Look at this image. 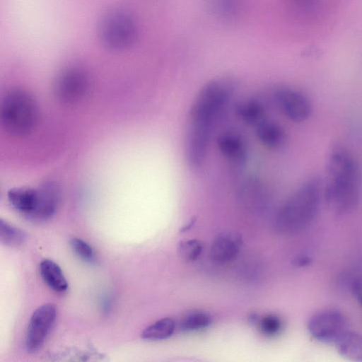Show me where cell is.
<instances>
[{
  "label": "cell",
  "mask_w": 362,
  "mask_h": 362,
  "mask_svg": "<svg viewBox=\"0 0 362 362\" xmlns=\"http://www.w3.org/2000/svg\"><path fill=\"white\" fill-rule=\"evenodd\" d=\"M233 90L230 81L215 79L206 83L197 95L189 112L186 133L185 156L190 167L198 168L204 163L214 125Z\"/></svg>",
  "instance_id": "6da1fadb"
},
{
  "label": "cell",
  "mask_w": 362,
  "mask_h": 362,
  "mask_svg": "<svg viewBox=\"0 0 362 362\" xmlns=\"http://www.w3.org/2000/svg\"><path fill=\"white\" fill-rule=\"evenodd\" d=\"M327 182L324 191L329 207L338 214H346L358 204L361 171L354 156L345 147L334 146L327 161Z\"/></svg>",
  "instance_id": "7a4b0ae2"
},
{
  "label": "cell",
  "mask_w": 362,
  "mask_h": 362,
  "mask_svg": "<svg viewBox=\"0 0 362 362\" xmlns=\"http://www.w3.org/2000/svg\"><path fill=\"white\" fill-rule=\"evenodd\" d=\"M322 187L317 177L304 181L279 209L274 220L276 229L281 233L292 235L308 227L319 211Z\"/></svg>",
  "instance_id": "3957f363"
},
{
  "label": "cell",
  "mask_w": 362,
  "mask_h": 362,
  "mask_svg": "<svg viewBox=\"0 0 362 362\" xmlns=\"http://www.w3.org/2000/svg\"><path fill=\"white\" fill-rule=\"evenodd\" d=\"M37 119V105L31 95L21 89H13L5 94L1 105V122L8 134L13 136L28 135Z\"/></svg>",
  "instance_id": "277c9868"
},
{
  "label": "cell",
  "mask_w": 362,
  "mask_h": 362,
  "mask_svg": "<svg viewBox=\"0 0 362 362\" xmlns=\"http://www.w3.org/2000/svg\"><path fill=\"white\" fill-rule=\"evenodd\" d=\"M98 33L104 46L112 50L121 51L134 44L138 36V27L129 11L115 8L101 17Z\"/></svg>",
  "instance_id": "5b68a950"
},
{
  "label": "cell",
  "mask_w": 362,
  "mask_h": 362,
  "mask_svg": "<svg viewBox=\"0 0 362 362\" xmlns=\"http://www.w3.org/2000/svg\"><path fill=\"white\" fill-rule=\"evenodd\" d=\"M310 335L318 342L334 344L349 329L345 315L338 310L325 309L312 315L308 321Z\"/></svg>",
  "instance_id": "8992f818"
},
{
  "label": "cell",
  "mask_w": 362,
  "mask_h": 362,
  "mask_svg": "<svg viewBox=\"0 0 362 362\" xmlns=\"http://www.w3.org/2000/svg\"><path fill=\"white\" fill-rule=\"evenodd\" d=\"M89 80L81 68L71 66L57 76L54 90L57 98L65 104L73 105L83 100L88 93Z\"/></svg>",
  "instance_id": "52a82bcc"
},
{
  "label": "cell",
  "mask_w": 362,
  "mask_h": 362,
  "mask_svg": "<svg viewBox=\"0 0 362 362\" xmlns=\"http://www.w3.org/2000/svg\"><path fill=\"white\" fill-rule=\"evenodd\" d=\"M57 317V308L52 303L38 307L31 315L25 335V348L30 353L43 345Z\"/></svg>",
  "instance_id": "ba28073f"
},
{
  "label": "cell",
  "mask_w": 362,
  "mask_h": 362,
  "mask_svg": "<svg viewBox=\"0 0 362 362\" xmlns=\"http://www.w3.org/2000/svg\"><path fill=\"white\" fill-rule=\"evenodd\" d=\"M276 105L290 120L300 123L307 120L312 112L309 99L299 90L286 86H280L274 92Z\"/></svg>",
  "instance_id": "9c48e42d"
},
{
  "label": "cell",
  "mask_w": 362,
  "mask_h": 362,
  "mask_svg": "<svg viewBox=\"0 0 362 362\" xmlns=\"http://www.w3.org/2000/svg\"><path fill=\"white\" fill-rule=\"evenodd\" d=\"M236 195L240 204L251 212L262 213L269 204L268 190L257 177L242 180L238 185Z\"/></svg>",
  "instance_id": "30bf717a"
},
{
  "label": "cell",
  "mask_w": 362,
  "mask_h": 362,
  "mask_svg": "<svg viewBox=\"0 0 362 362\" xmlns=\"http://www.w3.org/2000/svg\"><path fill=\"white\" fill-rule=\"evenodd\" d=\"M242 238L236 232L227 231L218 234L210 248V257L217 264H226L238 255L242 247Z\"/></svg>",
  "instance_id": "8fae6325"
},
{
  "label": "cell",
  "mask_w": 362,
  "mask_h": 362,
  "mask_svg": "<svg viewBox=\"0 0 362 362\" xmlns=\"http://www.w3.org/2000/svg\"><path fill=\"white\" fill-rule=\"evenodd\" d=\"M218 148L223 157L235 166L243 165L248 156L245 139L238 133L226 132L217 138Z\"/></svg>",
  "instance_id": "7c38bea8"
},
{
  "label": "cell",
  "mask_w": 362,
  "mask_h": 362,
  "mask_svg": "<svg viewBox=\"0 0 362 362\" xmlns=\"http://www.w3.org/2000/svg\"><path fill=\"white\" fill-rule=\"evenodd\" d=\"M37 206L29 218L34 221H45L49 219L56 212L59 202V190L53 182H45L39 187Z\"/></svg>",
  "instance_id": "4fadbf2b"
},
{
  "label": "cell",
  "mask_w": 362,
  "mask_h": 362,
  "mask_svg": "<svg viewBox=\"0 0 362 362\" xmlns=\"http://www.w3.org/2000/svg\"><path fill=\"white\" fill-rule=\"evenodd\" d=\"M39 188H14L8 192L10 204L28 218L35 211L39 201Z\"/></svg>",
  "instance_id": "5bb4252c"
},
{
  "label": "cell",
  "mask_w": 362,
  "mask_h": 362,
  "mask_svg": "<svg viewBox=\"0 0 362 362\" xmlns=\"http://www.w3.org/2000/svg\"><path fill=\"white\" fill-rule=\"evenodd\" d=\"M256 134L259 141L271 149L281 148L286 139V132L279 124L266 119L256 126Z\"/></svg>",
  "instance_id": "9a60e30c"
},
{
  "label": "cell",
  "mask_w": 362,
  "mask_h": 362,
  "mask_svg": "<svg viewBox=\"0 0 362 362\" xmlns=\"http://www.w3.org/2000/svg\"><path fill=\"white\" fill-rule=\"evenodd\" d=\"M338 353L344 358L362 362V336L349 329L334 344Z\"/></svg>",
  "instance_id": "2e32d148"
},
{
  "label": "cell",
  "mask_w": 362,
  "mask_h": 362,
  "mask_svg": "<svg viewBox=\"0 0 362 362\" xmlns=\"http://www.w3.org/2000/svg\"><path fill=\"white\" fill-rule=\"evenodd\" d=\"M40 273L47 285L56 292L68 288L67 281L59 266L51 259H44L40 264Z\"/></svg>",
  "instance_id": "e0dca14e"
},
{
  "label": "cell",
  "mask_w": 362,
  "mask_h": 362,
  "mask_svg": "<svg viewBox=\"0 0 362 362\" xmlns=\"http://www.w3.org/2000/svg\"><path fill=\"white\" fill-rule=\"evenodd\" d=\"M236 115L245 123L257 126L265 118L264 105L255 99H246L239 102L235 107Z\"/></svg>",
  "instance_id": "ac0fdd59"
},
{
  "label": "cell",
  "mask_w": 362,
  "mask_h": 362,
  "mask_svg": "<svg viewBox=\"0 0 362 362\" xmlns=\"http://www.w3.org/2000/svg\"><path fill=\"white\" fill-rule=\"evenodd\" d=\"M175 328L174 320L169 317H165L147 327L142 332L141 337L147 341L163 340L173 335Z\"/></svg>",
  "instance_id": "d6986e66"
},
{
  "label": "cell",
  "mask_w": 362,
  "mask_h": 362,
  "mask_svg": "<svg viewBox=\"0 0 362 362\" xmlns=\"http://www.w3.org/2000/svg\"><path fill=\"white\" fill-rule=\"evenodd\" d=\"M0 240L1 243L5 245L16 247L24 243L25 240V234L18 228H16L3 219H1Z\"/></svg>",
  "instance_id": "ffe728a7"
},
{
  "label": "cell",
  "mask_w": 362,
  "mask_h": 362,
  "mask_svg": "<svg viewBox=\"0 0 362 362\" xmlns=\"http://www.w3.org/2000/svg\"><path fill=\"white\" fill-rule=\"evenodd\" d=\"M211 322V316L204 312H194L184 317L180 327L185 332L200 330L207 327Z\"/></svg>",
  "instance_id": "44dd1931"
},
{
  "label": "cell",
  "mask_w": 362,
  "mask_h": 362,
  "mask_svg": "<svg viewBox=\"0 0 362 362\" xmlns=\"http://www.w3.org/2000/svg\"><path fill=\"white\" fill-rule=\"evenodd\" d=\"M203 250L202 243L195 239L182 240L179 243L178 252L185 260L193 261L197 259Z\"/></svg>",
  "instance_id": "7402d4cb"
},
{
  "label": "cell",
  "mask_w": 362,
  "mask_h": 362,
  "mask_svg": "<svg viewBox=\"0 0 362 362\" xmlns=\"http://www.w3.org/2000/svg\"><path fill=\"white\" fill-rule=\"evenodd\" d=\"M212 10L218 16L229 18L234 16L238 11L240 0H210Z\"/></svg>",
  "instance_id": "603a6c76"
},
{
  "label": "cell",
  "mask_w": 362,
  "mask_h": 362,
  "mask_svg": "<svg viewBox=\"0 0 362 362\" xmlns=\"http://www.w3.org/2000/svg\"><path fill=\"white\" fill-rule=\"evenodd\" d=\"M69 244L74 252L83 260L88 262L95 261L93 250L86 242L78 238H72Z\"/></svg>",
  "instance_id": "cb8c5ba5"
},
{
  "label": "cell",
  "mask_w": 362,
  "mask_h": 362,
  "mask_svg": "<svg viewBox=\"0 0 362 362\" xmlns=\"http://www.w3.org/2000/svg\"><path fill=\"white\" fill-rule=\"evenodd\" d=\"M262 332L267 336H274L278 334L282 327L279 317L274 315H267L262 317L259 322Z\"/></svg>",
  "instance_id": "d4e9b609"
},
{
  "label": "cell",
  "mask_w": 362,
  "mask_h": 362,
  "mask_svg": "<svg viewBox=\"0 0 362 362\" xmlns=\"http://www.w3.org/2000/svg\"><path fill=\"white\" fill-rule=\"evenodd\" d=\"M350 290L356 301L362 305V279H353L350 284Z\"/></svg>",
  "instance_id": "484cf974"
},
{
  "label": "cell",
  "mask_w": 362,
  "mask_h": 362,
  "mask_svg": "<svg viewBox=\"0 0 362 362\" xmlns=\"http://www.w3.org/2000/svg\"><path fill=\"white\" fill-rule=\"evenodd\" d=\"M310 262V258L308 256H301L298 257L296 260V264L297 266H305L308 264Z\"/></svg>",
  "instance_id": "4316f807"
}]
</instances>
